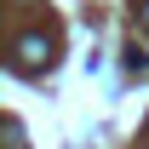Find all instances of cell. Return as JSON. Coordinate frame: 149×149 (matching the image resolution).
Returning a JSON list of instances; mask_svg holds the SVG:
<instances>
[{
    "mask_svg": "<svg viewBox=\"0 0 149 149\" xmlns=\"http://www.w3.org/2000/svg\"><path fill=\"white\" fill-rule=\"evenodd\" d=\"M57 63V35H46V29H23L17 40H12V69L17 74H40Z\"/></svg>",
    "mask_w": 149,
    "mask_h": 149,
    "instance_id": "1",
    "label": "cell"
},
{
    "mask_svg": "<svg viewBox=\"0 0 149 149\" xmlns=\"http://www.w3.org/2000/svg\"><path fill=\"white\" fill-rule=\"evenodd\" d=\"M120 69H126V74H149V46L126 40V52H120Z\"/></svg>",
    "mask_w": 149,
    "mask_h": 149,
    "instance_id": "2",
    "label": "cell"
},
{
    "mask_svg": "<svg viewBox=\"0 0 149 149\" xmlns=\"http://www.w3.org/2000/svg\"><path fill=\"white\" fill-rule=\"evenodd\" d=\"M6 149H23V126L17 120H6Z\"/></svg>",
    "mask_w": 149,
    "mask_h": 149,
    "instance_id": "3",
    "label": "cell"
},
{
    "mask_svg": "<svg viewBox=\"0 0 149 149\" xmlns=\"http://www.w3.org/2000/svg\"><path fill=\"white\" fill-rule=\"evenodd\" d=\"M138 23H143V35H149V0H138Z\"/></svg>",
    "mask_w": 149,
    "mask_h": 149,
    "instance_id": "4",
    "label": "cell"
},
{
    "mask_svg": "<svg viewBox=\"0 0 149 149\" xmlns=\"http://www.w3.org/2000/svg\"><path fill=\"white\" fill-rule=\"evenodd\" d=\"M17 6H29V0H17Z\"/></svg>",
    "mask_w": 149,
    "mask_h": 149,
    "instance_id": "5",
    "label": "cell"
}]
</instances>
